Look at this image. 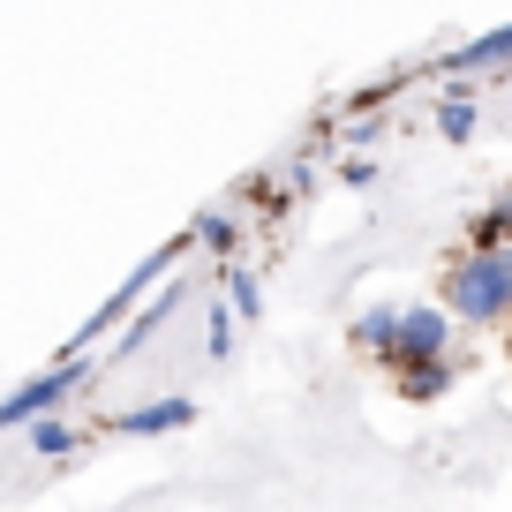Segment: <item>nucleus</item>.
Instances as JSON below:
<instances>
[{
	"instance_id": "nucleus-1",
	"label": "nucleus",
	"mask_w": 512,
	"mask_h": 512,
	"mask_svg": "<svg viewBox=\"0 0 512 512\" xmlns=\"http://www.w3.org/2000/svg\"><path fill=\"white\" fill-rule=\"evenodd\" d=\"M437 302L452 309V324H505L512 317V241L497 249H452L437 272Z\"/></svg>"
},
{
	"instance_id": "nucleus-2",
	"label": "nucleus",
	"mask_w": 512,
	"mask_h": 512,
	"mask_svg": "<svg viewBox=\"0 0 512 512\" xmlns=\"http://www.w3.org/2000/svg\"><path fill=\"white\" fill-rule=\"evenodd\" d=\"M98 369L83 362V354H61V362L46 369V377H31V384H16V392H8V400H0V430H31L38 415H53V407L68 400V392H76V384H91Z\"/></svg>"
},
{
	"instance_id": "nucleus-3",
	"label": "nucleus",
	"mask_w": 512,
	"mask_h": 512,
	"mask_svg": "<svg viewBox=\"0 0 512 512\" xmlns=\"http://www.w3.org/2000/svg\"><path fill=\"white\" fill-rule=\"evenodd\" d=\"M445 354H452V309L445 302H400V369L445 362Z\"/></svg>"
},
{
	"instance_id": "nucleus-4",
	"label": "nucleus",
	"mask_w": 512,
	"mask_h": 512,
	"mask_svg": "<svg viewBox=\"0 0 512 512\" xmlns=\"http://www.w3.org/2000/svg\"><path fill=\"white\" fill-rule=\"evenodd\" d=\"M347 347L362 354L369 369H400V302H377V309H362V317L347 324Z\"/></svg>"
},
{
	"instance_id": "nucleus-5",
	"label": "nucleus",
	"mask_w": 512,
	"mask_h": 512,
	"mask_svg": "<svg viewBox=\"0 0 512 512\" xmlns=\"http://www.w3.org/2000/svg\"><path fill=\"white\" fill-rule=\"evenodd\" d=\"M181 302H189V279L174 272V279H166V294H159V302H144L136 317L121 324V339H113V362H128V354H144L151 339H159L166 324H174V309H181Z\"/></svg>"
},
{
	"instance_id": "nucleus-6",
	"label": "nucleus",
	"mask_w": 512,
	"mask_h": 512,
	"mask_svg": "<svg viewBox=\"0 0 512 512\" xmlns=\"http://www.w3.org/2000/svg\"><path fill=\"white\" fill-rule=\"evenodd\" d=\"M437 68H445V76H497V68H512V23H497V31H482V38H467V46H452Z\"/></svg>"
},
{
	"instance_id": "nucleus-7",
	"label": "nucleus",
	"mask_w": 512,
	"mask_h": 512,
	"mask_svg": "<svg viewBox=\"0 0 512 512\" xmlns=\"http://www.w3.org/2000/svg\"><path fill=\"white\" fill-rule=\"evenodd\" d=\"M452 377H460L452 354H445V362H407V369H392V392H400L407 407H430V400H445V392H452Z\"/></svg>"
},
{
	"instance_id": "nucleus-8",
	"label": "nucleus",
	"mask_w": 512,
	"mask_h": 512,
	"mask_svg": "<svg viewBox=\"0 0 512 512\" xmlns=\"http://www.w3.org/2000/svg\"><path fill=\"white\" fill-rule=\"evenodd\" d=\"M189 422H196L189 400H151V407H128L113 430H128V437H166V430H189Z\"/></svg>"
},
{
	"instance_id": "nucleus-9",
	"label": "nucleus",
	"mask_w": 512,
	"mask_h": 512,
	"mask_svg": "<svg viewBox=\"0 0 512 512\" xmlns=\"http://www.w3.org/2000/svg\"><path fill=\"white\" fill-rule=\"evenodd\" d=\"M189 241H196L204 256H234V249H241V226H234V211H196V219H189Z\"/></svg>"
},
{
	"instance_id": "nucleus-10",
	"label": "nucleus",
	"mask_w": 512,
	"mask_h": 512,
	"mask_svg": "<svg viewBox=\"0 0 512 512\" xmlns=\"http://www.w3.org/2000/svg\"><path fill=\"white\" fill-rule=\"evenodd\" d=\"M497 241H512V181L490 196V211H475V226H467V249H497Z\"/></svg>"
},
{
	"instance_id": "nucleus-11",
	"label": "nucleus",
	"mask_w": 512,
	"mask_h": 512,
	"mask_svg": "<svg viewBox=\"0 0 512 512\" xmlns=\"http://www.w3.org/2000/svg\"><path fill=\"white\" fill-rule=\"evenodd\" d=\"M76 422H68V415H38L31 422V452H46V460H61V452H76Z\"/></svg>"
},
{
	"instance_id": "nucleus-12",
	"label": "nucleus",
	"mask_w": 512,
	"mask_h": 512,
	"mask_svg": "<svg viewBox=\"0 0 512 512\" xmlns=\"http://www.w3.org/2000/svg\"><path fill=\"white\" fill-rule=\"evenodd\" d=\"M437 136H445V144H467V136H475V98H460V91L437 98Z\"/></svg>"
},
{
	"instance_id": "nucleus-13",
	"label": "nucleus",
	"mask_w": 512,
	"mask_h": 512,
	"mask_svg": "<svg viewBox=\"0 0 512 512\" xmlns=\"http://www.w3.org/2000/svg\"><path fill=\"white\" fill-rule=\"evenodd\" d=\"M226 309H234V317H249V324H256V309H264V287H256L249 264H226Z\"/></svg>"
},
{
	"instance_id": "nucleus-14",
	"label": "nucleus",
	"mask_w": 512,
	"mask_h": 512,
	"mask_svg": "<svg viewBox=\"0 0 512 512\" xmlns=\"http://www.w3.org/2000/svg\"><path fill=\"white\" fill-rule=\"evenodd\" d=\"M226 347H234V309H204V354L219 362Z\"/></svg>"
},
{
	"instance_id": "nucleus-15",
	"label": "nucleus",
	"mask_w": 512,
	"mask_h": 512,
	"mask_svg": "<svg viewBox=\"0 0 512 512\" xmlns=\"http://www.w3.org/2000/svg\"><path fill=\"white\" fill-rule=\"evenodd\" d=\"M505 354H512V317H505Z\"/></svg>"
}]
</instances>
